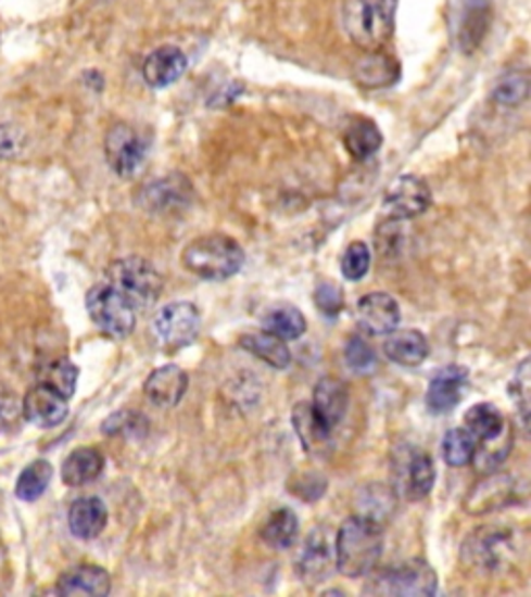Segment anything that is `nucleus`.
I'll return each instance as SVG.
<instances>
[{
  "label": "nucleus",
  "instance_id": "nucleus-17",
  "mask_svg": "<svg viewBox=\"0 0 531 597\" xmlns=\"http://www.w3.org/2000/svg\"><path fill=\"white\" fill-rule=\"evenodd\" d=\"M189 389V376L179 366H161L154 369L146 382L143 392L152 405L161 409L177 407Z\"/></svg>",
  "mask_w": 531,
  "mask_h": 597
},
{
  "label": "nucleus",
  "instance_id": "nucleus-26",
  "mask_svg": "<svg viewBox=\"0 0 531 597\" xmlns=\"http://www.w3.org/2000/svg\"><path fill=\"white\" fill-rule=\"evenodd\" d=\"M109 523V508L96 498L86 496L75 500L69 508V529L77 539H96Z\"/></svg>",
  "mask_w": 531,
  "mask_h": 597
},
{
  "label": "nucleus",
  "instance_id": "nucleus-1",
  "mask_svg": "<svg viewBox=\"0 0 531 597\" xmlns=\"http://www.w3.org/2000/svg\"><path fill=\"white\" fill-rule=\"evenodd\" d=\"M384 550L382 525L362 515L349 517L337 531L334 567L349 579H362L376 571Z\"/></svg>",
  "mask_w": 531,
  "mask_h": 597
},
{
  "label": "nucleus",
  "instance_id": "nucleus-37",
  "mask_svg": "<svg viewBox=\"0 0 531 597\" xmlns=\"http://www.w3.org/2000/svg\"><path fill=\"white\" fill-rule=\"evenodd\" d=\"M528 96H530V77L528 73H521V71L507 73L505 77H501L492 92L494 102L501 106H519L528 100Z\"/></svg>",
  "mask_w": 531,
  "mask_h": 597
},
{
  "label": "nucleus",
  "instance_id": "nucleus-8",
  "mask_svg": "<svg viewBox=\"0 0 531 597\" xmlns=\"http://www.w3.org/2000/svg\"><path fill=\"white\" fill-rule=\"evenodd\" d=\"M86 307L100 332L115 341L127 339L136 330L134 305L106 282H100L90 289L86 297Z\"/></svg>",
  "mask_w": 531,
  "mask_h": 597
},
{
  "label": "nucleus",
  "instance_id": "nucleus-43",
  "mask_svg": "<svg viewBox=\"0 0 531 597\" xmlns=\"http://www.w3.org/2000/svg\"><path fill=\"white\" fill-rule=\"evenodd\" d=\"M314 303L326 318H337L345 307L343 289L334 282H323L314 293Z\"/></svg>",
  "mask_w": 531,
  "mask_h": 597
},
{
  "label": "nucleus",
  "instance_id": "nucleus-23",
  "mask_svg": "<svg viewBox=\"0 0 531 597\" xmlns=\"http://www.w3.org/2000/svg\"><path fill=\"white\" fill-rule=\"evenodd\" d=\"M312 409L318 414L324 423L334 430L349 409V391L339 378H323L314 389V401L309 403Z\"/></svg>",
  "mask_w": 531,
  "mask_h": 597
},
{
  "label": "nucleus",
  "instance_id": "nucleus-3",
  "mask_svg": "<svg viewBox=\"0 0 531 597\" xmlns=\"http://www.w3.org/2000/svg\"><path fill=\"white\" fill-rule=\"evenodd\" d=\"M396 0H345L343 27L351 42L364 52L387 47L394 31Z\"/></svg>",
  "mask_w": 531,
  "mask_h": 597
},
{
  "label": "nucleus",
  "instance_id": "nucleus-40",
  "mask_svg": "<svg viewBox=\"0 0 531 597\" xmlns=\"http://www.w3.org/2000/svg\"><path fill=\"white\" fill-rule=\"evenodd\" d=\"M102 432L109 436H146L148 421L138 411H118L102 423Z\"/></svg>",
  "mask_w": 531,
  "mask_h": 597
},
{
  "label": "nucleus",
  "instance_id": "nucleus-16",
  "mask_svg": "<svg viewBox=\"0 0 531 597\" xmlns=\"http://www.w3.org/2000/svg\"><path fill=\"white\" fill-rule=\"evenodd\" d=\"M332 569H334V548L330 546L323 529H314L307 535L298 560L301 579L307 585H318L330 576Z\"/></svg>",
  "mask_w": 531,
  "mask_h": 597
},
{
  "label": "nucleus",
  "instance_id": "nucleus-6",
  "mask_svg": "<svg viewBox=\"0 0 531 597\" xmlns=\"http://www.w3.org/2000/svg\"><path fill=\"white\" fill-rule=\"evenodd\" d=\"M517 539L503 528L476 529L463 542V562L480 574L498 573L513 558H517Z\"/></svg>",
  "mask_w": 531,
  "mask_h": 597
},
{
  "label": "nucleus",
  "instance_id": "nucleus-2",
  "mask_svg": "<svg viewBox=\"0 0 531 597\" xmlns=\"http://www.w3.org/2000/svg\"><path fill=\"white\" fill-rule=\"evenodd\" d=\"M181 264L191 275L204 280H227L245 264L243 247L223 232H212L187 243Z\"/></svg>",
  "mask_w": 531,
  "mask_h": 597
},
{
  "label": "nucleus",
  "instance_id": "nucleus-7",
  "mask_svg": "<svg viewBox=\"0 0 531 597\" xmlns=\"http://www.w3.org/2000/svg\"><path fill=\"white\" fill-rule=\"evenodd\" d=\"M393 490L399 498H407L412 503L423 500L437 480L434 459L421 450L419 446H396L393 457Z\"/></svg>",
  "mask_w": 531,
  "mask_h": 597
},
{
  "label": "nucleus",
  "instance_id": "nucleus-41",
  "mask_svg": "<svg viewBox=\"0 0 531 597\" xmlns=\"http://www.w3.org/2000/svg\"><path fill=\"white\" fill-rule=\"evenodd\" d=\"M345 364L353 373L368 376L378 366V357L376 351L362 336H353L346 341Z\"/></svg>",
  "mask_w": 531,
  "mask_h": 597
},
{
  "label": "nucleus",
  "instance_id": "nucleus-13",
  "mask_svg": "<svg viewBox=\"0 0 531 597\" xmlns=\"http://www.w3.org/2000/svg\"><path fill=\"white\" fill-rule=\"evenodd\" d=\"M469 384V371L463 366L451 364L439 369L426 392V405L434 415H444L453 411L462 403L463 392Z\"/></svg>",
  "mask_w": 531,
  "mask_h": 597
},
{
  "label": "nucleus",
  "instance_id": "nucleus-18",
  "mask_svg": "<svg viewBox=\"0 0 531 597\" xmlns=\"http://www.w3.org/2000/svg\"><path fill=\"white\" fill-rule=\"evenodd\" d=\"M111 574L96 564H79L59 576L56 594L61 596L104 597L111 594Z\"/></svg>",
  "mask_w": 531,
  "mask_h": 597
},
{
  "label": "nucleus",
  "instance_id": "nucleus-27",
  "mask_svg": "<svg viewBox=\"0 0 531 597\" xmlns=\"http://www.w3.org/2000/svg\"><path fill=\"white\" fill-rule=\"evenodd\" d=\"M384 355L396 366L417 368L428 359L430 345L419 330H393L384 343Z\"/></svg>",
  "mask_w": 531,
  "mask_h": 597
},
{
  "label": "nucleus",
  "instance_id": "nucleus-21",
  "mask_svg": "<svg viewBox=\"0 0 531 597\" xmlns=\"http://www.w3.org/2000/svg\"><path fill=\"white\" fill-rule=\"evenodd\" d=\"M187 69V56L177 47L156 48L143 63V79L150 88H168L173 86Z\"/></svg>",
  "mask_w": 531,
  "mask_h": 597
},
{
  "label": "nucleus",
  "instance_id": "nucleus-4",
  "mask_svg": "<svg viewBox=\"0 0 531 597\" xmlns=\"http://www.w3.org/2000/svg\"><path fill=\"white\" fill-rule=\"evenodd\" d=\"M106 284L118 291L138 312L152 307L161 298L164 278L152 262L139 255H129L109 266Z\"/></svg>",
  "mask_w": 531,
  "mask_h": 597
},
{
  "label": "nucleus",
  "instance_id": "nucleus-28",
  "mask_svg": "<svg viewBox=\"0 0 531 597\" xmlns=\"http://www.w3.org/2000/svg\"><path fill=\"white\" fill-rule=\"evenodd\" d=\"M382 131L368 116H355L346 125L343 143L355 161H368L382 148Z\"/></svg>",
  "mask_w": 531,
  "mask_h": 597
},
{
  "label": "nucleus",
  "instance_id": "nucleus-45",
  "mask_svg": "<svg viewBox=\"0 0 531 597\" xmlns=\"http://www.w3.org/2000/svg\"><path fill=\"white\" fill-rule=\"evenodd\" d=\"M24 148V134L15 125H0V158H15Z\"/></svg>",
  "mask_w": 531,
  "mask_h": 597
},
{
  "label": "nucleus",
  "instance_id": "nucleus-32",
  "mask_svg": "<svg viewBox=\"0 0 531 597\" xmlns=\"http://www.w3.org/2000/svg\"><path fill=\"white\" fill-rule=\"evenodd\" d=\"M260 537L273 550H287L300 537V521L291 508H277L260 529Z\"/></svg>",
  "mask_w": 531,
  "mask_h": 597
},
{
  "label": "nucleus",
  "instance_id": "nucleus-29",
  "mask_svg": "<svg viewBox=\"0 0 531 597\" xmlns=\"http://www.w3.org/2000/svg\"><path fill=\"white\" fill-rule=\"evenodd\" d=\"M102 471H104V455L93 446H81L63 460L61 478L71 487H79L98 480Z\"/></svg>",
  "mask_w": 531,
  "mask_h": 597
},
{
  "label": "nucleus",
  "instance_id": "nucleus-24",
  "mask_svg": "<svg viewBox=\"0 0 531 597\" xmlns=\"http://www.w3.org/2000/svg\"><path fill=\"white\" fill-rule=\"evenodd\" d=\"M463 428L476 440V446L490 444L510 430L507 417L492 403H478L469 407L463 417Z\"/></svg>",
  "mask_w": 531,
  "mask_h": 597
},
{
  "label": "nucleus",
  "instance_id": "nucleus-5",
  "mask_svg": "<svg viewBox=\"0 0 531 597\" xmlns=\"http://www.w3.org/2000/svg\"><path fill=\"white\" fill-rule=\"evenodd\" d=\"M439 592V574L423 560H407L374 574L364 587L368 596L428 597Z\"/></svg>",
  "mask_w": 531,
  "mask_h": 597
},
{
  "label": "nucleus",
  "instance_id": "nucleus-39",
  "mask_svg": "<svg viewBox=\"0 0 531 597\" xmlns=\"http://www.w3.org/2000/svg\"><path fill=\"white\" fill-rule=\"evenodd\" d=\"M371 253L370 247L364 241L349 243L343 257H341V272L346 280L357 282L370 272Z\"/></svg>",
  "mask_w": 531,
  "mask_h": 597
},
{
  "label": "nucleus",
  "instance_id": "nucleus-34",
  "mask_svg": "<svg viewBox=\"0 0 531 597\" xmlns=\"http://www.w3.org/2000/svg\"><path fill=\"white\" fill-rule=\"evenodd\" d=\"M52 465L48 460H34L31 465H27L17 485H15V496L24 503H34L38 500L48 490V485L52 482Z\"/></svg>",
  "mask_w": 531,
  "mask_h": 597
},
{
  "label": "nucleus",
  "instance_id": "nucleus-38",
  "mask_svg": "<svg viewBox=\"0 0 531 597\" xmlns=\"http://www.w3.org/2000/svg\"><path fill=\"white\" fill-rule=\"evenodd\" d=\"M508 394L519 411V417L523 421V428L528 430V419H530V396H531V376L530 359H523L519 368L515 371L510 384H508Z\"/></svg>",
  "mask_w": 531,
  "mask_h": 597
},
{
  "label": "nucleus",
  "instance_id": "nucleus-12",
  "mask_svg": "<svg viewBox=\"0 0 531 597\" xmlns=\"http://www.w3.org/2000/svg\"><path fill=\"white\" fill-rule=\"evenodd\" d=\"M432 204V191L416 175H403L394 179L384 195V209L389 218L412 220L421 216Z\"/></svg>",
  "mask_w": 531,
  "mask_h": 597
},
{
  "label": "nucleus",
  "instance_id": "nucleus-14",
  "mask_svg": "<svg viewBox=\"0 0 531 597\" xmlns=\"http://www.w3.org/2000/svg\"><path fill=\"white\" fill-rule=\"evenodd\" d=\"M24 419L38 428H56L69 415V398L52 391L47 384H38L22 401Z\"/></svg>",
  "mask_w": 531,
  "mask_h": 597
},
{
  "label": "nucleus",
  "instance_id": "nucleus-11",
  "mask_svg": "<svg viewBox=\"0 0 531 597\" xmlns=\"http://www.w3.org/2000/svg\"><path fill=\"white\" fill-rule=\"evenodd\" d=\"M193 198H195V191L191 181L186 175L175 173L143 185L139 191L138 202L139 206L150 214L173 216V214L187 212L193 204Z\"/></svg>",
  "mask_w": 531,
  "mask_h": 597
},
{
  "label": "nucleus",
  "instance_id": "nucleus-36",
  "mask_svg": "<svg viewBox=\"0 0 531 597\" xmlns=\"http://www.w3.org/2000/svg\"><path fill=\"white\" fill-rule=\"evenodd\" d=\"M79 369L69 359H56L47 364L40 371V384H47L52 391L61 392L65 398H71L77 389Z\"/></svg>",
  "mask_w": 531,
  "mask_h": 597
},
{
  "label": "nucleus",
  "instance_id": "nucleus-25",
  "mask_svg": "<svg viewBox=\"0 0 531 597\" xmlns=\"http://www.w3.org/2000/svg\"><path fill=\"white\" fill-rule=\"evenodd\" d=\"M515 496H517V482L513 478L492 475L471 490L467 498V510L471 515H484L490 510L510 505Z\"/></svg>",
  "mask_w": 531,
  "mask_h": 597
},
{
  "label": "nucleus",
  "instance_id": "nucleus-33",
  "mask_svg": "<svg viewBox=\"0 0 531 597\" xmlns=\"http://www.w3.org/2000/svg\"><path fill=\"white\" fill-rule=\"evenodd\" d=\"M396 500H399V496L394 494V490L387 485H380V483H370L357 496V510L362 517L382 525L387 519L393 517Z\"/></svg>",
  "mask_w": 531,
  "mask_h": 597
},
{
  "label": "nucleus",
  "instance_id": "nucleus-30",
  "mask_svg": "<svg viewBox=\"0 0 531 597\" xmlns=\"http://www.w3.org/2000/svg\"><path fill=\"white\" fill-rule=\"evenodd\" d=\"M239 345L270 368L287 369L291 366V351L287 343L266 330L243 334L239 339Z\"/></svg>",
  "mask_w": 531,
  "mask_h": 597
},
{
  "label": "nucleus",
  "instance_id": "nucleus-35",
  "mask_svg": "<svg viewBox=\"0 0 531 597\" xmlns=\"http://www.w3.org/2000/svg\"><path fill=\"white\" fill-rule=\"evenodd\" d=\"M442 459L451 467H465L476 455V440L465 428H453L442 437Z\"/></svg>",
  "mask_w": 531,
  "mask_h": 597
},
{
  "label": "nucleus",
  "instance_id": "nucleus-42",
  "mask_svg": "<svg viewBox=\"0 0 531 597\" xmlns=\"http://www.w3.org/2000/svg\"><path fill=\"white\" fill-rule=\"evenodd\" d=\"M24 421V407L17 392L0 386V434L13 432Z\"/></svg>",
  "mask_w": 531,
  "mask_h": 597
},
{
  "label": "nucleus",
  "instance_id": "nucleus-20",
  "mask_svg": "<svg viewBox=\"0 0 531 597\" xmlns=\"http://www.w3.org/2000/svg\"><path fill=\"white\" fill-rule=\"evenodd\" d=\"M353 79L366 90L391 88L401 79V65L382 50L366 52L353 67Z\"/></svg>",
  "mask_w": 531,
  "mask_h": 597
},
{
  "label": "nucleus",
  "instance_id": "nucleus-19",
  "mask_svg": "<svg viewBox=\"0 0 531 597\" xmlns=\"http://www.w3.org/2000/svg\"><path fill=\"white\" fill-rule=\"evenodd\" d=\"M291 421L295 428V434L300 437L301 446L312 457H323L330 450L332 432L318 414L312 409L309 403H300L293 407Z\"/></svg>",
  "mask_w": 531,
  "mask_h": 597
},
{
  "label": "nucleus",
  "instance_id": "nucleus-44",
  "mask_svg": "<svg viewBox=\"0 0 531 597\" xmlns=\"http://www.w3.org/2000/svg\"><path fill=\"white\" fill-rule=\"evenodd\" d=\"M291 492L305 503L320 500V496L326 492V480L320 473H301L300 482H291Z\"/></svg>",
  "mask_w": 531,
  "mask_h": 597
},
{
  "label": "nucleus",
  "instance_id": "nucleus-9",
  "mask_svg": "<svg viewBox=\"0 0 531 597\" xmlns=\"http://www.w3.org/2000/svg\"><path fill=\"white\" fill-rule=\"evenodd\" d=\"M148 150H150L148 138L139 134L138 129L129 123H115L104 139L106 161L123 179L138 175L139 168L143 166L148 156Z\"/></svg>",
  "mask_w": 531,
  "mask_h": 597
},
{
  "label": "nucleus",
  "instance_id": "nucleus-10",
  "mask_svg": "<svg viewBox=\"0 0 531 597\" xmlns=\"http://www.w3.org/2000/svg\"><path fill=\"white\" fill-rule=\"evenodd\" d=\"M200 309L189 301H175L164 305L154 320L156 336L168 351H179L193 345L200 336Z\"/></svg>",
  "mask_w": 531,
  "mask_h": 597
},
{
  "label": "nucleus",
  "instance_id": "nucleus-22",
  "mask_svg": "<svg viewBox=\"0 0 531 597\" xmlns=\"http://www.w3.org/2000/svg\"><path fill=\"white\" fill-rule=\"evenodd\" d=\"M492 25V0H465L462 24H459V47L465 54H473L484 45V38Z\"/></svg>",
  "mask_w": 531,
  "mask_h": 597
},
{
  "label": "nucleus",
  "instance_id": "nucleus-31",
  "mask_svg": "<svg viewBox=\"0 0 531 597\" xmlns=\"http://www.w3.org/2000/svg\"><path fill=\"white\" fill-rule=\"evenodd\" d=\"M262 326L266 332L275 334L287 343V341H298L305 334L307 320L298 307H293L289 303H277L264 312Z\"/></svg>",
  "mask_w": 531,
  "mask_h": 597
},
{
  "label": "nucleus",
  "instance_id": "nucleus-15",
  "mask_svg": "<svg viewBox=\"0 0 531 597\" xmlns=\"http://www.w3.org/2000/svg\"><path fill=\"white\" fill-rule=\"evenodd\" d=\"M357 322L371 336H387L401 322V307L389 293L374 291L357 301Z\"/></svg>",
  "mask_w": 531,
  "mask_h": 597
}]
</instances>
